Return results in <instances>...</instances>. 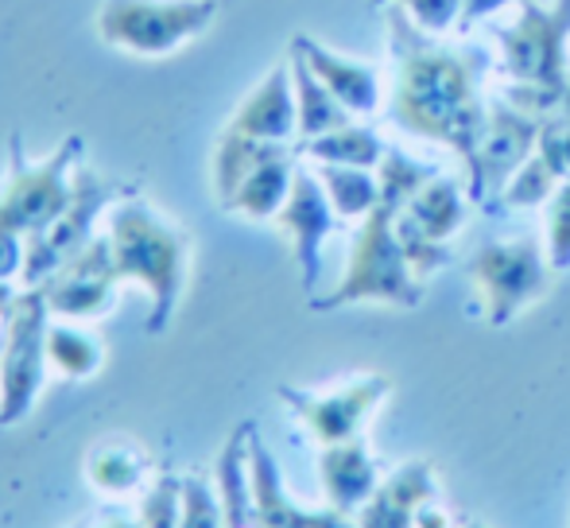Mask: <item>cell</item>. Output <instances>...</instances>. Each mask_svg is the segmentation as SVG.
Returning a JSON list of instances; mask_svg holds the SVG:
<instances>
[{
	"label": "cell",
	"instance_id": "1",
	"mask_svg": "<svg viewBox=\"0 0 570 528\" xmlns=\"http://www.w3.org/2000/svg\"><path fill=\"white\" fill-rule=\"evenodd\" d=\"M389 43L396 55V90H392V121L423 140L446 144L465 172L478 164V144L489 121L481 101V51L446 47L420 31L404 8H389Z\"/></svg>",
	"mask_w": 570,
	"mask_h": 528
},
{
	"label": "cell",
	"instance_id": "2",
	"mask_svg": "<svg viewBox=\"0 0 570 528\" xmlns=\"http://www.w3.org/2000/svg\"><path fill=\"white\" fill-rule=\"evenodd\" d=\"M109 257H114L117 280H132L151 295L148 331L159 334L171 323L179 295L190 272V234L167 222L151 203L125 195L109 211Z\"/></svg>",
	"mask_w": 570,
	"mask_h": 528
},
{
	"label": "cell",
	"instance_id": "3",
	"mask_svg": "<svg viewBox=\"0 0 570 528\" xmlns=\"http://www.w3.org/2000/svg\"><path fill=\"white\" fill-rule=\"evenodd\" d=\"M396 214L400 206L376 203L368 218H361V229L353 237V253L345 264V276L338 280L326 300H311L315 311H334L345 303H365L381 300L392 307H420L423 300V280H415L412 264H407L404 250L396 237Z\"/></svg>",
	"mask_w": 570,
	"mask_h": 528
},
{
	"label": "cell",
	"instance_id": "4",
	"mask_svg": "<svg viewBox=\"0 0 570 528\" xmlns=\"http://www.w3.org/2000/svg\"><path fill=\"white\" fill-rule=\"evenodd\" d=\"M218 16V0H106L98 36L109 47L140 59H167L198 39Z\"/></svg>",
	"mask_w": 570,
	"mask_h": 528
},
{
	"label": "cell",
	"instance_id": "5",
	"mask_svg": "<svg viewBox=\"0 0 570 528\" xmlns=\"http://www.w3.org/2000/svg\"><path fill=\"white\" fill-rule=\"evenodd\" d=\"M78 156H82V140L67 136L55 156L31 164L20 148V136H12V164H8L4 190H0V229L20 234L28 242L43 226H51L55 214L70 203Z\"/></svg>",
	"mask_w": 570,
	"mask_h": 528
},
{
	"label": "cell",
	"instance_id": "6",
	"mask_svg": "<svg viewBox=\"0 0 570 528\" xmlns=\"http://www.w3.org/2000/svg\"><path fill=\"white\" fill-rule=\"evenodd\" d=\"M509 82L563 86L570 75V0H520V16L497 28Z\"/></svg>",
	"mask_w": 570,
	"mask_h": 528
},
{
	"label": "cell",
	"instance_id": "7",
	"mask_svg": "<svg viewBox=\"0 0 570 528\" xmlns=\"http://www.w3.org/2000/svg\"><path fill=\"white\" fill-rule=\"evenodd\" d=\"M125 195H132L128 187L106 179V175L78 167L75 172V190L70 203L55 214L51 226H43L36 237H28V257H23V287H39L51 272H59L70 257L86 250L94 242V226L106 214V206H117Z\"/></svg>",
	"mask_w": 570,
	"mask_h": 528
},
{
	"label": "cell",
	"instance_id": "8",
	"mask_svg": "<svg viewBox=\"0 0 570 528\" xmlns=\"http://www.w3.org/2000/svg\"><path fill=\"white\" fill-rule=\"evenodd\" d=\"M47 326H51V307L43 292L39 287L16 292L12 311H8L4 354H0V428H12L36 408V397L51 370Z\"/></svg>",
	"mask_w": 570,
	"mask_h": 528
},
{
	"label": "cell",
	"instance_id": "9",
	"mask_svg": "<svg viewBox=\"0 0 570 528\" xmlns=\"http://www.w3.org/2000/svg\"><path fill=\"white\" fill-rule=\"evenodd\" d=\"M551 261L532 237L520 242H485L470 261V280L481 292L489 326H504L528 311L543 292H548Z\"/></svg>",
	"mask_w": 570,
	"mask_h": 528
},
{
	"label": "cell",
	"instance_id": "10",
	"mask_svg": "<svg viewBox=\"0 0 570 528\" xmlns=\"http://www.w3.org/2000/svg\"><path fill=\"white\" fill-rule=\"evenodd\" d=\"M392 381L384 373H365V378H353L338 389H326V393H303V389L284 385L279 400L292 408L303 420V428L318 439L323 447L345 443V439H357L365 415L389 397Z\"/></svg>",
	"mask_w": 570,
	"mask_h": 528
},
{
	"label": "cell",
	"instance_id": "11",
	"mask_svg": "<svg viewBox=\"0 0 570 528\" xmlns=\"http://www.w3.org/2000/svg\"><path fill=\"white\" fill-rule=\"evenodd\" d=\"M535 144H540V121L512 101L497 98L489 106V121L478 144V164L470 172V198L485 203L489 195H501L504 183L532 159Z\"/></svg>",
	"mask_w": 570,
	"mask_h": 528
},
{
	"label": "cell",
	"instance_id": "12",
	"mask_svg": "<svg viewBox=\"0 0 570 528\" xmlns=\"http://www.w3.org/2000/svg\"><path fill=\"white\" fill-rule=\"evenodd\" d=\"M117 287L120 280L114 272V257H109V237L98 234L78 257H70L59 272H51L39 284V292H43L51 315L86 323V319H98L114 307Z\"/></svg>",
	"mask_w": 570,
	"mask_h": 528
},
{
	"label": "cell",
	"instance_id": "13",
	"mask_svg": "<svg viewBox=\"0 0 570 528\" xmlns=\"http://www.w3.org/2000/svg\"><path fill=\"white\" fill-rule=\"evenodd\" d=\"M334 214L338 211H334L323 179L315 172H307V167H299L292 183V195H287V203L276 214V226L292 237V250L295 261H299L303 287L307 292H315L318 264H323V242L334 229Z\"/></svg>",
	"mask_w": 570,
	"mask_h": 528
},
{
	"label": "cell",
	"instance_id": "14",
	"mask_svg": "<svg viewBox=\"0 0 570 528\" xmlns=\"http://www.w3.org/2000/svg\"><path fill=\"white\" fill-rule=\"evenodd\" d=\"M226 129L240 136H256V140H272V144H287L299 133L295 82H292V67H287V62L272 67L268 75L261 78V86L240 101Z\"/></svg>",
	"mask_w": 570,
	"mask_h": 528
},
{
	"label": "cell",
	"instance_id": "15",
	"mask_svg": "<svg viewBox=\"0 0 570 528\" xmlns=\"http://www.w3.org/2000/svg\"><path fill=\"white\" fill-rule=\"evenodd\" d=\"M292 51H299L303 59H307V67L323 78L326 90H331L353 117L376 114V106H381V70H376L373 62H361L342 51H331V47H323L311 36H295Z\"/></svg>",
	"mask_w": 570,
	"mask_h": 528
},
{
	"label": "cell",
	"instance_id": "16",
	"mask_svg": "<svg viewBox=\"0 0 570 528\" xmlns=\"http://www.w3.org/2000/svg\"><path fill=\"white\" fill-rule=\"evenodd\" d=\"M248 482H253V514L261 528H326L338 514H307L284 493L279 467L268 447L248 431Z\"/></svg>",
	"mask_w": 570,
	"mask_h": 528
},
{
	"label": "cell",
	"instance_id": "17",
	"mask_svg": "<svg viewBox=\"0 0 570 528\" xmlns=\"http://www.w3.org/2000/svg\"><path fill=\"white\" fill-rule=\"evenodd\" d=\"M318 475H323L326 498L338 514H350L361 501L376 493V467L368 459L361 439H345V443H331L318 459Z\"/></svg>",
	"mask_w": 570,
	"mask_h": 528
},
{
	"label": "cell",
	"instance_id": "18",
	"mask_svg": "<svg viewBox=\"0 0 570 528\" xmlns=\"http://www.w3.org/2000/svg\"><path fill=\"white\" fill-rule=\"evenodd\" d=\"M295 156L292 148L276 151L272 159H264L261 167H256L253 175H248L245 183L237 187V195L226 203V211L233 214H245V218L253 222H264V218H276L279 206L287 203V195H292V183H295Z\"/></svg>",
	"mask_w": 570,
	"mask_h": 528
},
{
	"label": "cell",
	"instance_id": "19",
	"mask_svg": "<svg viewBox=\"0 0 570 528\" xmlns=\"http://www.w3.org/2000/svg\"><path fill=\"white\" fill-rule=\"evenodd\" d=\"M151 459L140 443L132 439H101L90 454H86V478L94 490L101 493H132L148 486Z\"/></svg>",
	"mask_w": 570,
	"mask_h": 528
},
{
	"label": "cell",
	"instance_id": "20",
	"mask_svg": "<svg viewBox=\"0 0 570 528\" xmlns=\"http://www.w3.org/2000/svg\"><path fill=\"white\" fill-rule=\"evenodd\" d=\"M287 67H292V82H295V109H299V136L303 140H315L323 133H334L342 125L353 121V114L326 90V82L307 67L299 51L287 55Z\"/></svg>",
	"mask_w": 570,
	"mask_h": 528
},
{
	"label": "cell",
	"instance_id": "21",
	"mask_svg": "<svg viewBox=\"0 0 570 528\" xmlns=\"http://www.w3.org/2000/svg\"><path fill=\"white\" fill-rule=\"evenodd\" d=\"M287 144H272V140H256V136H240V133H222L218 148H214V190H218V203L226 206L237 187L276 151H284Z\"/></svg>",
	"mask_w": 570,
	"mask_h": 528
},
{
	"label": "cell",
	"instance_id": "22",
	"mask_svg": "<svg viewBox=\"0 0 570 528\" xmlns=\"http://www.w3.org/2000/svg\"><path fill=\"white\" fill-rule=\"evenodd\" d=\"M47 362H51L55 373L70 381H86L101 370L106 362V346L94 331L78 326V319H67V323H51L47 326Z\"/></svg>",
	"mask_w": 570,
	"mask_h": 528
},
{
	"label": "cell",
	"instance_id": "23",
	"mask_svg": "<svg viewBox=\"0 0 570 528\" xmlns=\"http://www.w3.org/2000/svg\"><path fill=\"white\" fill-rule=\"evenodd\" d=\"M404 214L428 237H435V242H446V237H454L458 229H462V222H465L462 190H458L454 179H443V175H435V179H428L420 190H415V198L404 206Z\"/></svg>",
	"mask_w": 570,
	"mask_h": 528
},
{
	"label": "cell",
	"instance_id": "24",
	"mask_svg": "<svg viewBox=\"0 0 570 528\" xmlns=\"http://www.w3.org/2000/svg\"><path fill=\"white\" fill-rule=\"evenodd\" d=\"M303 151L318 164H345V167H381L389 144L365 125H342L334 133H323L315 140H303Z\"/></svg>",
	"mask_w": 570,
	"mask_h": 528
},
{
	"label": "cell",
	"instance_id": "25",
	"mask_svg": "<svg viewBox=\"0 0 570 528\" xmlns=\"http://www.w3.org/2000/svg\"><path fill=\"white\" fill-rule=\"evenodd\" d=\"M318 179H323L326 195H331L334 211L342 218H368L376 203H381V183H376L373 167H345V164H318Z\"/></svg>",
	"mask_w": 570,
	"mask_h": 528
},
{
	"label": "cell",
	"instance_id": "26",
	"mask_svg": "<svg viewBox=\"0 0 570 528\" xmlns=\"http://www.w3.org/2000/svg\"><path fill=\"white\" fill-rule=\"evenodd\" d=\"M559 183H563V175H559L556 167L548 164V156L535 148L532 159H528V164L520 167L509 183H504V190L497 195V206H504V211H528V206H540L556 195Z\"/></svg>",
	"mask_w": 570,
	"mask_h": 528
},
{
	"label": "cell",
	"instance_id": "27",
	"mask_svg": "<svg viewBox=\"0 0 570 528\" xmlns=\"http://www.w3.org/2000/svg\"><path fill=\"white\" fill-rule=\"evenodd\" d=\"M428 179H435V172H431L428 164H420V159L404 156L400 148L384 151L381 172H376V183H381V198H384V203H392V206H400V211L412 203L415 190H420Z\"/></svg>",
	"mask_w": 570,
	"mask_h": 528
},
{
	"label": "cell",
	"instance_id": "28",
	"mask_svg": "<svg viewBox=\"0 0 570 528\" xmlns=\"http://www.w3.org/2000/svg\"><path fill=\"white\" fill-rule=\"evenodd\" d=\"M136 521L140 528H179L183 525V478L159 475L148 482L136 509Z\"/></svg>",
	"mask_w": 570,
	"mask_h": 528
},
{
	"label": "cell",
	"instance_id": "29",
	"mask_svg": "<svg viewBox=\"0 0 570 528\" xmlns=\"http://www.w3.org/2000/svg\"><path fill=\"white\" fill-rule=\"evenodd\" d=\"M396 237H400V250H404L407 264H412L415 280L435 276V272L443 268L446 261H451V253H446V242H435V237H428L412 218H407L404 211L396 214Z\"/></svg>",
	"mask_w": 570,
	"mask_h": 528
},
{
	"label": "cell",
	"instance_id": "30",
	"mask_svg": "<svg viewBox=\"0 0 570 528\" xmlns=\"http://www.w3.org/2000/svg\"><path fill=\"white\" fill-rule=\"evenodd\" d=\"M535 148L548 156V164L556 167L559 175H570V75H567V86L559 94L556 109L540 121V144Z\"/></svg>",
	"mask_w": 570,
	"mask_h": 528
},
{
	"label": "cell",
	"instance_id": "31",
	"mask_svg": "<svg viewBox=\"0 0 570 528\" xmlns=\"http://www.w3.org/2000/svg\"><path fill=\"white\" fill-rule=\"evenodd\" d=\"M179 528H226V506L203 475L183 478V525Z\"/></svg>",
	"mask_w": 570,
	"mask_h": 528
},
{
	"label": "cell",
	"instance_id": "32",
	"mask_svg": "<svg viewBox=\"0 0 570 528\" xmlns=\"http://www.w3.org/2000/svg\"><path fill=\"white\" fill-rule=\"evenodd\" d=\"M376 4H396L407 20L428 36H446L462 23V0H376Z\"/></svg>",
	"mask_w": 570,
	"mask_h": 528
},
{
	"label": "cell",
	"instance_id": "33",
	"mask_svg": "<svg viewBox=\"0 0 570 528\" xmlns=\"http://www.w3.org/2000/svg\"><path fill=\"white\" fill-rule=\"evenodd\" d=\"M548 261L556 272L570 268V175L556 187L548 211Z\"/></svg>",
	"mask_w": 570,
	"mask_h": 528
},
{
	"label": "cell",
	"instance_id": "34",
	"mask_svg": "<svg viewBox=\"0 0 570 528\" xmlns=\"http://www.w3.org/2000/svg\"><path fill=\"white\" fill-rule=\"evenodd\" d=\"M23 257H28V242L20 234L0 229V284H8L16 272H23Z\"/></svg>",
	"mask_w": 570,
	"mask_h": 528
},
{
	"label": "cell",
	"instance_id": "35",
	"mask_svg": "<svg viewBox=\"0 0 570 528\" xmlns=\"http://www.w3.org/2000/svg\"><path fill=\"white\" fill-rule=\"evenodd\" d=\"M509 4H520V0H462V23H458V31L473 28L478 20H485V16L501 12Z\"/></svg>",
	"mask_w": 570,
	"mask_h": 528
},
{
	"label": "cell",
	"instance_id": "36",
	"mask_svg": "<svg viewBox=\"0 0 570 528\" xmlns=\"http://www.w3.org/2000/svg\"><path fill=\"white\" fill-rule=\"evenodd\" d=\"M86 528H140V521L128 517L125 509H106V514H98Z\"/></svg>",
	"mask_w": 570,
	"mask_h": 528
},
{
	"label": "cell",
	"instance_id": "37",
	"mask_svg": "<svg viewBox=\"0 0 570 528\" xmlns=\"http://www.w3.org/2000/svg\"><path fill=\"white\" fill-rule=\"evenodd\" d=\"M465 528H481V525H465Z\"/></svg>",
	"mask_w": 570,
	"mask_h": 528
},
{
	"label": "cell",
	"instance_id": "38",
	"mask_svg": "<svg viewBox=\"0 0 570 528\" xmlns=\"http://www.w3.org/2000/svg\"><path fill=\"white\" fill-rule=\"evenodd\" d=\"M70 528H86V525H70Z\"/></svg>",
	"mask_w": 570,
	"mask_h": 528
}]
</instances>
